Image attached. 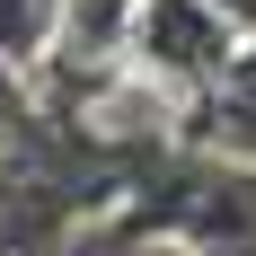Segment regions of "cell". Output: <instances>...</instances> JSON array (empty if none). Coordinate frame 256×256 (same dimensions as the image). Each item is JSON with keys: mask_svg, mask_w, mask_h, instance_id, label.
<instances>
[{"mask_svg": "<svg viewBox=\"0 0 256 256\" xmlns=\"http://www.w3.org/2000/svg\"><path fill=\"white\" fill-rule=\"evenodd\" d=\"M238 53V18L221 0H142L132 18V62L150 80H177V88H212Z\"/></svg>", "mask_w": 256, "mask_h": 256, "instance_id": "obj_1", "label": "cell"}, {"mask_svg": "<svg viewBox=\"0 0 256 256\" xmlns=\"http://www.w3.org/2000/svg\"><path fill=\"white\" fill-rule=\"evenodd\" d=\"M132 18H142V0H53L44 62H62V71H115V62H132Z\"/></svg>", "mask_w": 256, "mask_h": 256, "instance_id": "obj_2", "label": "cell"}, {"mask_svg": "<svg viewBox=\"0 0 256 256\" xmlns=\"http://www.w3.org/2000/svg\"><path fill=\"white\" fill-rule=\"evenodd\" d=\"M44 36H53V0H0V62H44Z\"/></svg>", "mask_w": 256, "mask_h": 256, "instance_id": "obj_3", "label": "cell"}]
</instances>
